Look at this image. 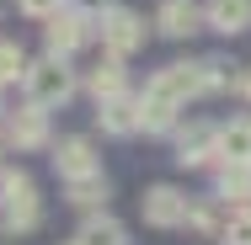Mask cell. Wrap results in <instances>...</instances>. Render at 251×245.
Returning <instances> with one entry per match:
<instances>
[{"label":"cell","instance_id":"1","mask_svg":"<svg viewBox=\"0 0 251 245\" xmlns=\"http://www.w3.org/2000/svg\"><path fill=\"white\" fill-rule=\"evenodd\" d=\"M38 219H43L38 181L27 171H0V224L16 229V235H27V229H38Z\"/></svg>","mask_w":251,"mask_h":245},{"label":"cell","instance_id":"2","mask_svg":"<svg viewBox=\"0 0 251 245\" xmlns=\"http://www.w3.org/2000/svg\"><path fill=\"white\" fill-rule=\"evenodd\" d=\"M27 96L32 107H64V101L75 96V75L64 69V59H38L32 69H27Z\"/></svg>","mask_w":251,"mask_h":245},{"label":"cell","instance_id":"3","mask_svg":"<svg viewBox=\"0 0 251 245\" xmlns=\"http://www.w3.org/2000/svg\"><path fill=\"white\" fill-rule=\"evenodd\" d=\"M101 48L112 53V59H128L134 48H145V16L112 5V11L101 16Z\"/></svg>","mask_w":251,"mask_h":245},{"label":"cell","instance_id":"4","mask_svg":"<svg viewBox=\"0 0 251 245\" xmlns=\"http://www.w3.org/2000/svg\"><path fill=\"white\" fill-rule=\"evenodd\" d=\"M139 208H145V224L150 229H176V224H187V208L193 202L176 192V187H150Z\"/></svg>","mask_w":251,"mask_h":245},{"label":"cell","instance_id":"5","mask_svg":"<svg viewBox=\"0 0 251 245\" xmlns=\"http://www.w3.org/2000/svg\"><path fill=\"white\" fill-rule=\"evenodd\" d=\"M53 171H59L64 181L101 176V160H97V149H91V139H59V149H53Z\"/></svg>","mask_w":251,"mask_h":245},{"label":"cell","instance_id":"6","mask_svg":"<svg viewBox=\"0 0 251 245\" xmlns=\"http://www.w3.org/2000/svg\"><path fill=\"white\" fill-rule=\"evenodd\" d=\"M86 27H91V16H86V11H59L49 27H43L49 53H53V59H70V53L86 43Z\"/></svg>","mask_w":251,"mask_h":245},{"label":"cell","instance_id":"7","mask_svg":"<svg viewBox=\"0 0 251 245\" xmlns=\"http://www.w3.org/2000/svg\"><path fill=\"white\" fill-rule=\"evenodd\" d=\"M150 91L171 96L176 107H187L193 96H203V69H198V64H166V69L150 80Z\"/></svg>","mask_w":251,"mask_h":245},{"label":"cell","instance_id":"8","mask_svg":"<svg viewBox=\"0 0 251 245\" xmlns=\"http://www.w3.org/2000/svg\"><path fill=\"white\" fill-rule=\"evenodd\" d=\"M203 22H208V16H203L198 0H160V5H155V27H160L166 38H193Z\"/></svg>","mask_w":251,"mask_h":245},{"label":"cell","instance_id":"9","mask_svg":"<svg viewBox=\"0 0 251 245\" xmlns=\"http://www.w3.org/2000/svg\"><path fill=\"white\" fill-rule=\"evenodd\" d=\"M5 139H11L16 149H43L49 144V117H43V107L11 112V117H5Z\"/></svg>","mask_w":251,"mask_h":245},{"label":"cell","instance_id":"10","mask_svg":"<svg viewBox=\"0 0 251 245\" xmlns=\"http://www.w3.org/2000/svg\"><path fill=\"white\" fill-rule=\"evenodd\" d=\"M208 155H219V128L187 123V128L176 134V165H203Z\"/></svg>","mask_w":251,"mask_h":245},{"label":"cell","instance_id":"11","mask_svg":"<svg viewBox=\"0 0 251 245\" xmlns=\"http://www.w3.org/2000/svg\"><path fill=\"white\" fill-rule=\"evenodd\" d=\"M97 123L107 134H118V139H128V134H139L145 128V117H139V96H112L97 107Z\"/></svg>","mask_w":251,"mask_h":245},{"label":"cell","instance_id":"12","mask_svg":"<svg viewBox=\"0 0 251 245\" xmlns=\"http://www.w3.org/2000/svg\"><path fill=\"white\" fill-rule=\"evenodd\" d=\"M219 160L251 171V117H235V123L219 128Z\"/></svg>","mask_w":251,"mask_h":245},{"label":"cell","instance_id":"13","mask_svg":"<svg viewBox=\"0 0 251 245\" xmlns=\"http://www.w3.org/2000/svg\"><path fill=\"white\" fill-rule=\"evenodd\" d=\"M203 16H208V27H214V32L235 38V32H246V27H251V0H208V5H203Z\"/></svg>","mask_w":251,"mask_h":245},{"label":"cell","instance_id":"14","mask_svg":"<svg viewBox=\"0 0 251 245\" xmlns=\"http://www.w3.org/2000/svg\"><path fill=\"white\" fill-rule=\"evenodd\" d=\"M176 101L160 96V91H145L139 96V117H145V134H166V128H176Z\"/></svg>","mask_w":251,"mask_h":245},{"label":"cell","instance_id":"15","mask_svg":"<svg viewBox=\"0 0 251 245\" xmlns=\"http://www.w3.org/2000/svg\"><path fill=\"white\" fill-rule=\"evenodd\" d=\"M80 245H128V229L112 219V213H91L80 224Z\"/></svg>","mask_w":251,"mask_h":245},{"label":"cell","instance_id":"16","mask_svg":"<svg viewBox=\"0 0 251 245\" xmlns=\"http://www.w3.org/2000/svg\"><path fill=\"white\" fill-rule=\"evenodd\" d=\"M86 86H91L97 107H101V101H112V96H123V64H118V59L107 53V59L97 64V69H91V80H86Z\"/></svg>","mask_w":251,"mask_h":245},{"label":"cell","instance_id":"17","mask_svg":"<svg viewBox=\"0 0 251 245\" xmlns=\"http://www.w3.org/2000/svg\"><path fill=\"white\" fill-rule=\"evenodd\" d=\"M203 69V96H219V91H241V75H230L225 59H198Z\"/></svg>","mask_w":251,"mask_h":245},{"label":"cell","instance_id":"18","mask_svg":"<svg viewBox=\"0 0 251 245\" xmlns=\"http://www.w3.org/2000/svg\"><path fill=\"white\" fill-rule=\"evenodd\" d=\"M27 53H22V43H0V86H16V80H27Z\"/></svg>","mask_w":251,"mask_h":245},{"label":"cell","instance_id":"19","mask_svg":"<svg viewBox=\"0 0 251 245\" xmlns=\"http://www.w3.org/2000/svg\"><path fill=\"white\" fill-rule=\"evenodd\" d=\"M101 197H107V181H101V176L70 181V202H75V208H101Z\"/></svg>","mask_w":251,"mask_h":245},{"label":"cell","instance_id":"20","mask_svg":"<svg viewBox=\"0 0 251 245\" xmlns=\"http://www.w3.org/2000/svg\"><path fill=\"white\" fill-rule=\"evenodd\" d=\"M219 245H251V213H230L225 219V229H219Z\"/></svg>","mask_w":251,"mask_h":245},{"label":"cell","instance_id":"21","mask_svg":"<svg viewBox=\"0 0 251 245\" xmlns=\"http://www.w3.org/2000/svg\"><path fill=\"white\" fill-rule=\"evenodd\" d=\"M187 224H193V229H225V219H219V202H214V197L193 202V208H187Z\"/></svg>","mask_w":251,"mask_h":245},{"label":"cell","instance_id":"22","mask_svg":"<svg viewBox=\"0 0 251 245\" xmlns=\"http://www.w3.org/2000/svg\"><path fill=\"white\" fill-rule=\"evenodd\" d=\"M16 11L22 16H38V22H53L64 11V0H16Z\"/></svg>","mask_w":251,"mask_h":245},{"label":"cell","instance_id":"23","mask_svg":"<svg viewBox=\"0 0 251 245\" xmlns=\"http://www.w3.org/2000/svg\"><path fill=\"white\" fill-rule=\"evenodd\" d=\"M241 96L251 101V69H241Z\"/></svg>","mask_w":251,"mask_h":245},{"label":"cell","instance_id":"24","mask_svg":"<svg viewBox=\"0 0 251 245\" xmlns=\"http://www.w3.org/2000/svg\"><path fill=\"white\" fill-rule=\"evenodd\" d=\"M246 213H251V202H246Z\"/></svg>","mask_w":251,"mask_h":245},{"label":"cell","instance_id":"25","mask_svg":"<svg viewBox=\"0 0 251 245\" xmlns=\"http://www.w3.org/2000/svg\"><path fill=\"white\" fill-rule=\"evenodd\" d=\"M70 245H80V240H70Z\"/></svg>","mask_w":251,"mask_h":245}]
</instances>
